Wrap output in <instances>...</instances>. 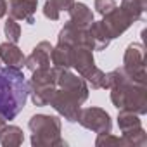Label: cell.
Wrapping results in <instances>:
<instances>
[{
	"label": "cell",
	"mask_w": 147,
	"mask_h": 147,
	"mask_svg": "<svg viewBox=\"0 0 147 147\" xmlns=\"http://www.w3.org/2000/svg\"><path fill=\"white\" fill-rule=\"evenodd\" d=\"M106 88L111 92L114 107L137 113L138 116L147 113V85L131 80L123 67L106 73Z\"/></svg>",
	"instance_id": "obj_1"
},
{
	"label": "cell",
	"mask_w": 147,
	"mask_h": 147,
	"mask_svg": "<svg viewBox=\"0 0 147 147\" xmlns=\"http://www.w3.org/2000/svg\"><path fill=\"white\" fill-rule=\"evenodd\" d=\"M30 95L28 82L19 67L0 66V114L14 119L26 106Z\"/></svg>",
	"instance_id": "obj_2"
},
{
	"label": "cell",
	"mask_w": 147,
	"mask_h": 147,
	"mask_svg": "<svg viewBox=\"0 0 147 147\" xmlns=\"http://www.w3.org/2000/svg\"><path fill=\"white\" fill-rule=\"evenodd\" d=\"M33 147H59L64 145L61 138V119L50 114H35L28 121Z\"/></svg>",
	"instance_id": "obj_3"
},
{
	"label": "cell",
	"mask_w": 147,
	"mask_h": 147,
	"mask_svg": "<svg viewBox=\"0 0 147 147\" xmlns=\"http://www.w3.org/2000/svg\"><path fill=\"white\" fill-rule=\"evenodd\" d=\"M31 73L33 75L28 82L31 100L38 107H45L50 104V99L57 88V78H59L61 69L55 66H47V67L35 69Z\"/></svg>",
	"instance_id": "obj_4"
},
{
	"label": "cell",
	"mask_w": 147,
	"mask_h": 147,
	"mask_svg": "<svg viewBox=\"0 0 147 147\" xmlns=\"http://www.w3.org/2000/svg\"><path fill=\"white\" fill-rule=\"evenodd\" d=\"M73 67L94 90L106 88V73L95 66L94 50L87 47H73Z\"/></svg>",
	"instance_id": "obj_5"
},
{
	"label": "cell",
	"mask_w": 147,
	"mask_h": 147,
	"mask_svg": "<svg viewBox=\"0 0 147 147\" xmlns=\"http://www.w3.org/2000/svg\"><path fill=\"white\" fill-rule=\"evenodd\" d=\"M118 126L121 130V137L126 147H145L147 145V133L142 128V121L137 113L119 109Z\"/></svg>",
	"instance_id": "obj_6"
},
{
	"label": "cell",
	"mask_w": 147,
	"mask_h": 147,
	"mask_svg": "<svg viewBox=\"0 0 147 147\" xmlns=\"http://www.w3.org/2000/svg\"><path fill=\"white\" fill-rule=\"evenodd\" d=\"M123 71L126 75L140 83H147V71H145V49L142 43H130L125 50L123 57Z\"/></svg>",
	"instance_id": "obj_7"
},
{
	"label": "cell",
	"mask_w": 147,
	"mask_h": 147,
	"mask_svg": "<svg viewBox=\"0 0 147 147\" xmlns=\"http://www.w3.org/2000/svg\"><path fill=\"white\" fill-rule=\"evenodd\" d=\"M82 104H83V100L80 97H76L75 94H71L67 90H62V88H55L49 106H52L66 121L75 123L78 119Z\"/></svg>",
	"instance_id": "obj_8"
},
{
	"label": "cell",
	"mask_w": 147,
	"mask_h": 147,
	"mask_svg": "<svg viewBox=\"0 0 147 147\" xmlns=\"http://www.w3.org/2000/svg\"><path fill=\"white\" fill-rule=\"evenodd\" d=\"M76 121L83 128L92 130L94 133H109L113 130L111 116L102 107H85V109H80V114H78Z\"/></svg>",
	"instance_id": "obj_9"
},
{
	"label": "cell",
	"mask_w": 147,
	"mask_h": 147,
	"mask_svg": "<svg viewBox=\"0 0 147 147\" xmlns=\"http://www.w3.org/2000/svg\"><path fill=\"white\" fill-rule=\"evenodd\" d=\"M57 42L67 43L71 47H87V49L94 50V42L88 33V28H80L76 24H73L71 21H67L62 26V30L59 31V36H57Z\"/></svg>",
	"instance_id": "obj_10"
},
{
	"label": "cell",
	"mask_w": 147,
	"mask_h": 147,
	"mask_svg": "<svg viewBox=\"0 0 147 147\" xmlns=\"http://www.w3.org/2000/svg\"><path fill=\"white\" fill-rule=\"evenodd\" d=\"M57 88H62V90H67L71 94H75L83 102L88 99V92H90L87 82L82 76L75 75V73H71L69 69H61L59 78H57Z\"/></svg>",
	"instance_id": "obj_11"
},
{
	"label": "cell",
	"mask_w": 147,
	"mask_h": 147,
	"mask_svg": "<svg viewBox=\"0 0 147 147\" xmlns=\"http://www.w3.org/2000/svg\"><path fill=\"white\" fill-rule=\"evenodd\" d=\"M131 23H133V21L125 14V11H123L121 7L111 9L109 12L104 14V19H102V24L106 26V30L109 31V35H111L113 40L118 38V36H121V35L131 26Z\"/></svg>",
	"instance_id": "obj_12"
},
{
	"label": "cell",
	"mask_w": 147,
	"mask_h": 147,
	"mask_svg": "<svg viewBox=\"0 0 147 147\" xmlns=\"http://www.w3.org/2000/svg\"><path fill=\"white\" fill-rule=\"evenodd\" d=\"M36 7H38V0H9L7 2L9 18L16 21H26L28 24L35 23Z\"/></svg>",
	"instance_id": "obj_13"
},
{
	"label": "cell",
	"mask_w": 147,
	"mask_h": 147,
	"mask_svg": "<svg viewBox=\"0 0 147 147\" xmlns=\"http://www.w3.org/2000/svg\"><path fill=\"white\" fill-rule=\"evenodd\" d=\"M50 54H52V45L50 42H40L33 50L31 54L26 57L24 61V66L30 69V71H35V69H40V67H47L50 66Z\"/></svg>",
	"instance_id": "obj_14"
},
{
	"label": "cell",
	"mask_w": 147,
	"mask_h": 147,
	"mask_svg": "<svg viewBox=\"0 0 147 147\" xmlns=\"http://www.w3.org/2000/svg\"><path fill=\"white\" fill-rule=\"evenodd\" d=\"M0 61H2L5 66H12V67H23L26 55L23 54V50L12 43V42H4L0 43Z\"/></svg>",
	"instance_id": "obj_15"
},
{
	"label": "cell",
	"mask_w": 147,
	"mask_h": 147,
	"mask_svg": "<svg viewBox=\"0 0 147 147\" xmlns=\"http://www.w3.org/2000/svg\"><path fill=\"white\" fill-rule=\"evenodd\" d=\"M50 62H52V66H55L59 69H71L73 67V47L67 43L57 42V45L52 47Z\"/></svg>",
	"instance_id": "obj_16"
},
{
	"label": "cell",
	"mask_w": 147,
	"mask_h": 147,
	"mask_svg": "<svg viewBox=\"0 0 147 147\" xmlns=\"http://www.w3.org/2000/svg\"><path fill=\"white\" fill-rule=\"evenodd\" d=\"M67 12H69V21L80 28H88L94 23V12L83 2H75Z\"/></svg>",
	"instance_id": "obj_17"
},
{
	"label": "cell",
	"mask_w": 147,
	"mask_h": 147,
	"mask_svg": "<svg viewBox=\"0 0 147 147\" xmlns=\"http://www.w3.org/2000/svg\"><path fill=\"white\" fill-rule=\"evenodd\" d=\"M88 33L92 36V42H94V50H106L113 40L109 31L102 24V21H94L88 26Z\"/></svg>",
	"instance_id": "obj_18"
},
{
	"label": "cell",
	"mask_w": 147,
	"mask_h": 147,
	"mask_svg": "<svg viewBox=\"0 0 147 147\" xmlns=\"http://www.w3.org/2000/svg\"><path fill=\"white\" fill-rule=\"evenodd\" d=\"M24 142L23 130L16 125H4L0 128V144L4 147H18Z\"/></svg>",
	"instance_id": "obj_19"
},
{
	"label": "cell",
	"mask_w": 147,
	"mask_h": 147,
	"mask_svg": "<svg viewBox=\"0 0 147 147\" xmlns=\"http://www.w3.org/2000/svg\"><path fill=\"white\" fill-rule=\"evenodd\" d=\"M75 0H47L43 4V16L50 21H57L62 11H69Z\"/></svg>",
	"instance_id": "obj_20"
},
{
	"label": "cell",
	"mask_w": 147,
	"mask_h": 147,
	"mask_svg": "<svg viewBox=\"0 0 147 147\" xmlns=\"http://www.w3.org/2000/svg\"><path fill=\"white\" fill-rule=\"evenodd\" d=\"M119 7H121V9L125 11V14L135 23V21L142 19V14H144V11H145V7H147V0H123Z\"/></svg>",
	"instance_id": "obj_21"
},
{
	"label": "cell",
	"mask_w": 147,
	"mask_h": 147,
	"mask_svg": "<svg viewBox=\"0 0 147 147\" xmlns=\"http://www.w3.org/2000/svg\"><path fill=\"white\" fill-rule=\"evenodd\" d=\"M4 33L7 36V42H12V43H18L19 38H21V26L16 19L9 18L5 21V26H4Z\"/></svg>",
	"instance_id": "obj_22"
},
{
	"label": "cell",
	"mask_w": 147,
	"mask_h": 147,
	"mask_svg": "<svg viewBox=\"0 0 147 147\" xmlns=\"http://www.w3.org/2000/svg\"><path fill=\"white\" fill-rule=\"evenodd\" d=\"M95 145L97 147H107V145H125V140L123 137H114L109 133H97V138H95Z\"/></svg>",
	"instance_id": "obj_23"
},
{
	"label": "cell",
	"mask_w": 147,
	"mask_h": 147,
	"mask_svg": "<svg viewBox=\"0 0 147 147\" xmlns=\"http://www.w3.org/2000/svg\"><path fill=\"white\" fill-rule=\"evenodd\" d=\"M94 5H95V11H97L100 16H104L106 12H109L111 9L116 7V2H114V0H95Z\"/></svg>",
	"instance_id": "obj_24"
},
{
	"label": "cell",
	"mask_w": 147,
	"mask_h": 147,
	"mask_svg": "<svg viewBox=\"0 0 147 147\" xmlns=\"http://www.w3.org/2000/svg\"><path fill=\"white\" fill-rule=\"evenodd\" d=\"M7 14V2L5 0H0V18H4Z\"/></svg>",
	"instance_id": "obj_25"
},
{
	"label": "cell",
	"mask_w": 147,
	"mask_h": 147,
	"mask_svg": "<svg viewBox=\"0 0 147 147\" xmlns=\"http://www.w3.org/2000/svg\"><path fill=\"white\" fill-rule=\"evenodd\" d=\"M4 125H5V119H4V116H2V114H0V128H2Z\"/></svg>",
	"instance_id": "obj_26"
}]
</instances>
